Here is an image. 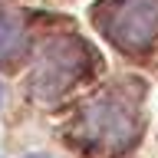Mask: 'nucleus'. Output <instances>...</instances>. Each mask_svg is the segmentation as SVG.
<instances>
[{
  "label": "nucleus",
  "mask_w": 158,
  "mask_h": 158,
  "mask_svg": "<svg viewBox=\"0 0 158 158\" xmlns=\"http://www.w3.org/2000/svg\"><path fill=\"white\" fill-rule=\"evenodd\" d=\"M89 69V53L79 40H56L43 49L33 73V86L46 96H56Z\"/></svg>",
  "instance_id": "obj_3"
},
{
  "label": "nucleus",
  "mask_w": 158,
  "mask_h": 158,
  "mask_svg": "<svg viewBox=\"0 0 158 158\" xmlns=\"http://www.w3.org/2000/svg\"><path fill=\"white\" fill-rule=\"evenodd\" d=\"M0 102H3V86H0Z\"/></svg>",
  "instance_id": "obj_6"
},
{
  "label": "nucleus",
  "mask_w": 158,
  "mask_h": 158,
  "mask_svg": "<svg viewBox=\"0 0 158 158\" xmlns=\"http://www.w3.org/2000/svg\"><path fill=\"white\" fill-rule=\"evenodd\" d=\"M79 132L99 148H122L135 138V112L118 96H99L82 109Z\"/></svg>",
  "instance_id": "obj_2"
},
{
  "label": "nucleus",
  "mask_w": 158,
  "mask_h": 158,
  "mask_svg": "<svg viewBox=\"0 0 158 158\" xmlns=\"http://www.w3.org/2000/svg\"><path fill=\"white\" fill-rule=\"evenodd\" d=\"M27 158H46V155H27Z\"/></svg>",
  "instance_id": "obj_5"
},
{
  "label": "nucleus",
  "mask_w": 158,
  "mask_h": 158,
  "mask_svg": "<svg viewBox=\"0 0 158 158\" xmlns=\"http://www.w3.org/2000/svg\"><path fill=\"white\" fill-rule=\"evenodd\" d=\"M20 46H23V33H20V27H17L10 17L0 13V63L10 59Z\"/></svg>",
  "instance_id": "obj_4"
},
{
  "label": "nucleus",
  "mask_w": 158,
  "mask_h": 158,
  "mask_svg": "<svg viewBox=\"0 0 158 158\" xmlns=\"http://www.w3.org/2000/svg\"><path fill=\"white\" fill-rule=\"evenodd\" d=\"M96 20L122 49H145L158 33V0H109Z\"/></svg>",
  "instance_id": "obj_1"
}]
</instances>
